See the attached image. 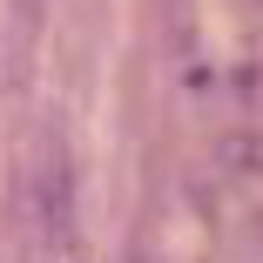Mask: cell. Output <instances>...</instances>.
<instances>
[{"label":"cell","mask_w":263,"mask_h":263,"mask_svg":"<svg viewBox=\"0 0 263 263\" xmlns=\"http://www.w3.org/2000/svg\"><path fill=\"white\" fill-rule=\"evenodd\" d=\"M61 263H88V256H81V250H68V256H61Z\"/></svg>","instance_id":"3"},{"label":"cell","mask_w":263,"mask_h":263,"mask_svg":"<svg viewBox=\"0 0 263 263\" xmlns=\"http://www.w3.org/2000/svg\"><path fill=\"white\" fill-rule=\"evenodd\" d=\"M216 162H223V169H236V176H250V169H256V135H250V128L223 135V142H216Z\"/></svg>","instance_id":"2"},{"label":"cell","mask_w":263,"mask_h":263,"mask_svg":"<svg viewBox=\"0 0 263 263\" xmlns=\"http://www.w3.org/2000/svg\"><path fill=\"white\" fill-rule=\"evenodd\" d=\"M34 216H41L47 236H61V230H68V155H61V162L47 155V162L34 169Z\"/></svg>","instance_id":"1"}]
</instances>
